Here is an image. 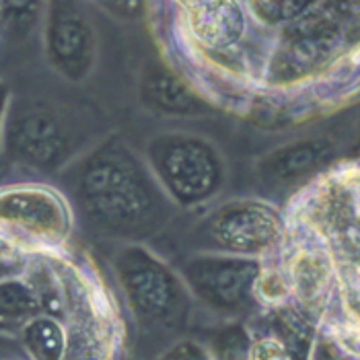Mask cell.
I'll use <instances>...</instances> for the list:
<instances>
[{"label":"cell","instance_id":"3957f363","mask_svg":"<svg viewBox=\"0 0 360 360\" xmlns=\"http://www.w3.org/2000/svg\"><path fill=\"white\" fill-rule=\"evenodd\" d=\"M44 48L56 72L83 81L95 62V33L77 0H48L44 13Z\"/></svg>","mask_w":360,"mask_h":360},{"label":"cell","instance_id":"9c48e42d","mask_svg":"<svg viewBox=\"0 0 360 360\" xmlns=\"http://www.w3.org/2000/svg\"><path fill=\"white\" fill-rule=\"evenodd\" d=\"M253 272L255 270L251 266H241L237 262H221L195 268L194 278L206 299H212L221 305H233L243 299Z\"/></svg>","mask_w":360,"mask_h":360},{"label":"cell","instance_id":"9a60e30c","mask_svg":"<svg viewBox=\"0 0 360 360\" xmlns=\"http://www.w3.org/2000/svg\"><path fill=\"white\" fill-rule=\"evenodd\" d=\"M97 2L122 19H134L144 8V0H97Z\"/></svg>","mask_w":360,"mask_h":360},{"label":"cell","instance_id":"7a4b0ae2","mask_svg":"<svg viewBox=\"0 0 360 360\" xmlns=\"http://www.w3.org/2000/svg\"><path fill=\"white\" fill-rule=\"evenodd\" d=\"M44 270H23L0 253V360H64L66 332L54 313Z\"/></svg>","mask_w":360,"mask_h":360},{"label":"cell","instance_id":"8fae6325","mask_svg":"<svg viewBox=\"0 0 360 360\" xmlns=\"http://www.w3.org/2000/svg\"><path fill=\"white\" fill-rule=\"evenodd\" d=\"M126 284L130 288L132 301L140 311L159 313L171 301V284L169 278L153 262L139 257L136 262H128L126 266Z\"/></svg>","mask_w":360,"mask_h":360},{"label":"cell","instance_id":"4fadbf2b","mask_svg":"<svg viewBox=\"0 0 360 360\" xmlns=\"http://www.w3.org/2000/svg\"><path fill=\"white\" fill-rule=\"evenodd\" d=\"M48 0H0V27L11 39H25L44 21Z\"/></svg>","mask_w":360,"mask_h":360},{"label":"cell","instance_id":"5bb4252c","mask_svg":"<svg viewBox=\"0 0 360 360\" xmlns=\"http://www.w3.org/2000/svg\"><path fill=\"white\" fill-rule=\"evenodd\" d=\"M188 15V27L194 39H202L210 33L221 0H179Z\"/></svg>","mask_w":360,"mask_h":360},{"label":"cell","instance_id":"52a82bcc","mask_svg":"<svg viewBox=\"0 0 360 360\" xmlns=\"http://www.w3.org/2000/svg\"><path fill=\"white\" fill-rule=\"evenodd\" d=\"M278 222L272 210L257 204H239L219 212L212 221V233L233 250H257L276 235Z\"/></svg>","mask_w":360,"mask_h":360},{"label":"cell","instance_id":"30bf717a","mask_svg":"<svg viewBox=\"0 0 360 360\" xmlns=\"http://www.w3.org/2000/svg\"><path fill=\"white\" fill-rule=\"evenodd\" d=\"M142 97L155 110L167 113H190L200 110L195 95L175 75L161 66H150L142 77Z\"/></svg>","mask_w":360,"mask_h":360},{"label":"cell","instance_id":"5b68a950","mask_svg":"<svg viewBox=\"0 0 360 360\" xmlns=\"http://www.w3.org/2000/svg\"><path fill=\"white\" fill-rule=\"evenodd\" d=\"M0 226L35 239H52L66 226V210L58 195L33 186L0 192Z\"/></svg>","mask_w":360,"mask_h":360},{"label":"cell","instance_id":"7c38bea8","mask_svg":"<svg viewBox=\"0 0 360 360\" xmlns=\"http://www.w3.org/2000/svg\"><path fill=\"white\" fill-rule=\"evenodd\" d=\"M326 153L328 148L321 142H305V144L288 146L276 155H272L264 163V173L270 179H280V181L295 179L307 171H311L323 159Z\"/></svg>","mask_w":360,"mask_h":360},{"label":"cell","instance_id":"8992f818","mask_svg":"<svg viewBox=\"0 0 360 360\" xmlns=\"http://www.w3.org/2000/svg\"><path fill=\"white\" fill-rule=\"evenodd\" d=\"M157 169L173 194L198 200L217 186L219 169L206 146L194 140H167L159 146Z\"/></svg>","mask_w":360,"mask_h":360},{"label":"cell","instance_id":"6da1fadb","mask_svg":"<svg viewBox=\"0 0 360 360\" xmlns=\"http://www.w3.org/2000/svg\"><path fill=\"white\" fill-rule=\"evenodd\" d=\"M248 8L278 33L266 68L274 84L307 81L360 41V0H248Z\"/></svg>","mask_w":360,"mask_h":360},{"label":"cell","instance_id":"ba28073f","mask_svg":"<svg viewBox=\"0 0 360 360\" xmlns=\"http://www.w3.org/2000/svg\"><path fill=\"white\" fill-rule=\"evenodd\" d=\"M11 144L31 163H50L62 148L60 126L50 113L27 110L11 122Z\"/></svg>","mask_w":360,"mask_h":360},{"label":"cell","instance_id":"2e32d148","mask_svg":"<svg viewBox=\"0 0 360 360\" xmlns=\"http://www.w3.org/2000/svg\"><path fill=\"white\" fill-rule=\"evenodd\" d=\"M8 89L6 84L0 81V136H2V128H4V120H6V111H8Z\"/></svg>","mask_w":360,"mask_h":360},{"label":"cell","instance_id":"277c9868","mask_svg":"<svg viewBox=\"0 0 360 360\" xmlns=\"http://www.w3.org/2000/svg\"><path fill=\"white\" fill-rule=\"evenodd\" d=\"M83 202L91 214L110 224H134L146 212L150 198L130 167L99 161L83 179Z\"/></svg>","mask_w":360,"mask_h":360}]
</instances>
